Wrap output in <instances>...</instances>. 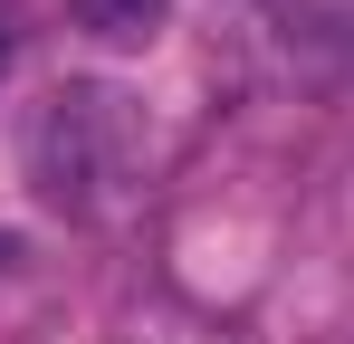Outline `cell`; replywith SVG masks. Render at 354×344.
<instances>
[{
  "label": "cell",
  "instance_id": "cell-3",
  "mask_svg": "<svg viewBox=\"0 0 354 344\" xmlns=\"http://www.w3.org/2000/svg\"><path fill=\"white\" fill-rule=\"evenodd\" d=\"M0 57H10V48H0Z\"/></svg>",
  "mask_w": 354,
  "mask_h": 344
},
{
  "label": "cell",
  "instance_id": "cell-2",
  "mask_svg": "<svg viewBox=\"0 0 354 344\" xmlns=\"http://www.w3.org/2000/svg\"><path fill=\"white\" fill-rule=\"evenodd\" d=\"M86 10V29L106 39V48H144V39H163V19H173V0H77Z\"/></svg>",
  "mask_w": 354,
  "mask_h": 344
},
{
  "label": "cell",
  "instance_id": "cell-1",
  "mask_svg": "<svg viewBox=\"0 0 354 344\" xmlns=\"http://www.w3.org/2000/svg\"><path fill=\"white\" fill-rule=\"evenodd\" d=\"M124 163V96L115 86H58L29 115V182L48 211H96Z\"/></svg>",
  "mask_w": 354,
  "mask_h": 344
}]
</instances>
